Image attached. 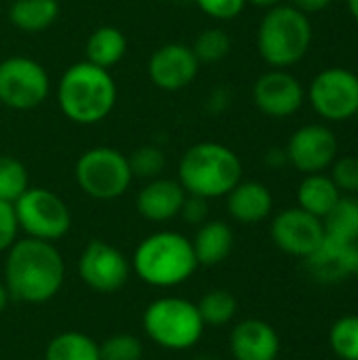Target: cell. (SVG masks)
Masks as SVG:
<instances>
[{"label": "cell", "mask_w": 358, "mask_h": 360, "mask_svg": "<svg viewBox=\"0 0 358 360\" xmlns=\"http://www.w3.org/2000/svg\"><path fill=\"white\" fill-rule=\"evenodd\" d=\"M65 278V264L53 243L17 238L4 262V287L11 300L23 304L51 302Z\"/></svg>", "instance_id": "1"}, {"label": "cell", "mask_w": 358, "mask_h": 360, "mask_svg": "<svg viewBox=\"0 0 358 360\" xmlns=\"http://www.w3.org/2000/svg\"><path fill=\"white\" fill-rule=\"evenodd\" d=\"M118 99L116 82L110 70L89 61L70 65L57 82V103L61 114L80 127L99 124L106 120Z\"/></svg>", "instance_id": "2"}, {"label": "cell", "mask_w": 358, "mask_h": 360, "mask_svg": "<svg viewBox=\"0 0 358 360\" xmlns=\"http://www.w3.org/2000/svg\"><path fill=\"white\" fill-rule=\"evenodd\" d=\"M243 179V162L238 154L217 141H200L190 146L177 165V181L186 194L200 198H222Z\"/></svg>", "instance_id": "3"}, {"label": "cell", "mask_w": 358, "mask_h": 360, "mask_svg": "<svg viewBox=\"0 0 358 360\" xmlns=\"http://www.w3.org/2000/svg\"><path fill=\"white\" fill-rule=\"evenodd\" d=\"M198 262L192 249V240H188L179 232L162 230L146 236L131 262V270L150 287L171 289L190 281L196 272Z\"/></svg>", "instance_id": "4"}, {"label": "cell", "mask_w": 358, "mask_h": 360, "mask_svg": "<svg viewBox=\"0 0 358 360\" xmlns=\"http://www.w3.org/2000/svg\"><path fill=\"white\" fill-rule=\"evenodd\" d=\"M312 21L291 4H279L266 11L257 27V53L276 70L300 63L312 44Z\"/></svg>", "instance_id": "5"}, {"label": "cell", "mask_w": 358, "mask_h": 360, "mask_svg": "<svg viewBox=\"0 0 358 360\" xmlns=\"http://www.w3.org/2000/svg\"><path fill=\"white\" fill-rule=\"evenodd\" d=\"M143 331L160 348L184 352L196 346L205 333V323L196 304L181 297L154 300L143 312Z\"/></svg>", "instance_id": "6"}, {"label": "cell", "mask_w": 358, "mask_h": 360, "mask_svg": "<svg viewBox=\"0 0 358 360\" xmlns=\"http://www.w3.org/2000/svg\"><path fill=\"white\" fill-rule=\"evenodd\" d=\"M78 188L93 200H116L133 181L129 156L110 146H97L80 154L74 167Z\"/></svg>", "instance_id": "7"}, {"label": "cell", "mask_w": 358, "mask_h": 360, "mask_svg": "<svg viewBox=\"0 0 358 360\" xmlns=\"http://www.w3.org/2000/svg\"><path fill=\"white\" fill-rule=\"evenodd\" d=\"M13 209L19 230H23L30 238L55 243L72 228L70 207L61 196L46 188H27L13 202Z\"/></svg>", "instance_id": "8"}, {"label": "cell", "mask_w": 358, "mask_h": 360, "mask_svg": "<svg viewBox=\"0 0 358 360\" xmlns=\"http://www.w3.org/2000/svg\"><path fill=\"white\" fill-rule=\"evenodd\" d=\"M51 78L42 63L13 55L0 61V103L8 110L27 112L46 101Z\"/></svg>", "instance_id": "9"}, {"label": "cell", "mask_w": 358, "mask_h": 360, "mask_svg": "<svg viewBox=\"0 0 358 360\" xmlns=\"http://www.w3.org/2000/svg\"><path fill=\"white\" fill-rule=\"evenodd\" d=\"M306 99L327 122H346L358 114V74L342 65L325 68L312 78Z\"/></svg>", "instance_id": "10"}, {"label": "cell", "mask_w": 358, "mask_h": 360, "mask_svg": "<svg viewBox=\"0 0 358 360\" xmlns=\"http://www.w3.org/2000/svg\"><path fill=\"white\" fill-rule=\"evenodd\" d=\"M78 276L97 293H116L131 276V262L114 245L91 240L78 257Z\"/></svg>", "instance_id": "11"}, {"label": "cell", "mask_w": 358, "mask_h": 360, "mask_svg": "<svg viewBox=\"0 0 358 360\" xmlns=\"http://www.w3.org/2000/svg\"><path fill=\"white\" fill-rule=\"evenodd\" d=\"M287 160L304 175L327 173L340 154L335 133L327 124H304L300 127L285 146Z\"/></svg>", "instance_id": "12"}, {"label": "cell", "mask_w": 358, "mask_h": 360, "mask_svg": "<svg viewBox=\"0 0 358 360\" xmlns=\"http://www.w3.org/2000/svg\"><path fill=\"white\" fill-rule=\"evenodd\" d=\"M270 236L283 253L306 259L323 245L325 228L323 219L310 215L300 207H291L274 215Z\"/></svg>", "instance_id": "13"}, {"label": "cell", "mask_w": 358, "mask_h": 360, "mask_svg": "<svg viewBox=\"0 0 358 360\" xmlns=\"http://www.w3.org/2000/svg\"><path fill=\"white\" fill-rule=\"evenodd\" d=\"M306 89L287 70H268L253 84L255 108L270 118H289L302 110Z\"/></svg>", "instance_id": "14"}, {"label": "cell", "mask_w": 358, "mask_h": 360, "mask_svg": "<svg viewBox=\"0 0 358 360\" xmlns=\"http://www.w3.org/2000/svg\"><path fill=\"white\" fill-rule=\"evenodd\" d=\"M200 70L192 46L184 42H167L158 46L148 59V78L160 91H181L190 86Z\"/></svg>", "instance_id": "15"}, {"label": "cell", "mask_w": 358, "mask_h": 360, "mask_svg": "<svg viewBox=\"0 0 358 360\" xmlns=\"http://www.w3.org/2000/svg\"><path fill=\"white\" fill-rule=\"evenodd\" d=\"M279 352L281 338L266 321L247 319L230 333V354L234 360H276Z\"/></svg>", "instance_id": "16"}, {"label": "cell", "mask_w": 358, "mask_h": 360, "mask_svg": "<svg viewBox=\"0 0 358 360\" xmlns=\"http://www.w3.org/2000/svg\"><path fill=\"white\" fill-rule=\"evenodd\" d=\"M186 200V190L177 179L156 177L150 179L137 194V211L152 224H165L179 217V209Z\"/></svg>", "instance_id": "17"}, {"label": "cell", "mask_w": 358, "mask_h": 360, "mask_svg": "<svg viewBox=\"0 0 358 360\" xmlns=\"http://www.w3.org/2000/svg\"><path fill=\"white\" fill-rule=\"evenodd\" d=\"M226 207L238 224H260L270 217L274 198L262 181H238L226 194Z\"/></svg>", "instance_id": "18"}, {"label": "cell", "mask_w": 358, "mask_h": 360, "mask_svg": "<svg viewBox=\"0 0 358 360\" xmlns=\"http://www.w3.org/2000/svg\"><path fill=\"white\" fill-rule=\"evenodd\" d=\"M232 247H234V232L226 221L219 219L200 224L192 240V249L198 266H207V268L226 262L232 253Z\"/></svg>", "instance_id": "19"}, {"label": "cell", "mask_w": 358, "mask_h": 360, "mask_svg": "<svg viewBox=\"0 0 358 360\" xmlns=\"http://www.w3.org/2000/svg\"><path fill=\"white\" fill-rule=\"evenodd\" d=\"M295 196H298V207L300 209H304L310 215L323 219L338 205V200L344 194L340 192V188L335 186L331 175H327V173H312V175H306L300 181Z\"/></svg>", "instance_id": "20"}, {"label": "cell", "mask_w": 358, "mask_h": 360, "mask_svg": "<svg viewBox=\"0 0 358 360\" xmlns=\"http://www.w3.org/2000/svg\"><path fill=\"white\" fill-rule=\"evenodd\" d=\"M127 49L129 42L122 30H118L116 25H99L97 30H93L84 44V61L110 70L124 59Z\"/></svg>", "instance_id": "21"}, {"label": "cell", "mask_w": 358, "mask_h": 360, "mask_svg": "<svg viewBox=\"0 0 358 360\" xmlns=\"http://www.w3.org/2000/svg\"><path fill=\"white\" fill-rule=\"evenodd\" d=\"M59 13L61 6L57 0H13L8 21L25 34H38L49 30L59 19Z\"/></svg>", "instance_id": "22"}, {"label": "cell", "mask_w": 358, "mask_h": 360, "mask_svg": "<svg viewBox=\"0 0 358 360\" xmlns=\"http://www.w3.org/2000/svg\"><path fill=\"white\" fill-rule=\"evenodd\" d=\"M325 238L331 243L348 245L358 240V198L342 196L338 205L323 217Z\"/></svg>", "instance_id": "23"}, {"label": "cell", "mask_w": 358, "mask_h": 360, "mask_svg": "<svg viewBox=\"0 0 358 360\" xmlns=\"http://www.w3.org/2000/svg\"><path fill=\"white\" fill-rule=\"evenodd\" d=\"M44 360H101L99 344L87 333L65 331L49 342Z\"/></svg>", "instance_id": "24"}, {"label": "cell", "mask_w": 358, "mask_h": 360, "mask_svg": "<svg viewBox=\"0 0 358 360\" xmlns=\"http://www.w3.org/2000/svg\"><path fill=\"white\" fill-rule=\"evenodd\" d=\"M196 308H198V314L205 325L224 327L236 316L238 302L228 289H211L198 300Z\"/></svg>", "instance_id": "25"}, {"label": "cell", "mask_w": 358, "mask_h": 360, "mask_svg": "<svg viewBox=\"0 0 358 360\" xmlns=\"http://www.w3.org/2000/svg\"><path fill=\"white\" fill-rule=\"evenodd\" d=\"M329 348L340 360H358V314H346L331 325Z\"/></svg>", "instance_id": "26"}, {"label": "cell", "mask_w": 358, "mask_h": 360, "mask_svg": "<svg viewBox=\"0 0 358 360\" xmlns=\"http://www.w3.org/2000/svg\"><path fill=\"white\" fill-rule=\"evenodd\" d=\"M30 188L25 165L15 156H0V200L15 202Z\"/></svg>", "instance_id": "27"}, {"label": "cell", "mask_w": 358, "mask_h": 360, "mask_svg": "<svg viewBox=\"0 0 358 360\" xmlns=\"http://www.w3.org/2000/svg\"><path fill=\"white\" fill-rule=\"evenodd\" d=\"M192 51L196 55V59L200 63H217L222 59H226L232 51V40L228 36L226 30L222 27H207L203 30L194 44H192Z\"/></svg>", "instance_id": "28"}, {"label": "cell", "mask_w": 358, "mask_h": 360, "mask_svg": "<svg viewBox=\"0 0 358 360\" xmlns=\"http://www.w3.org/2000/svg\"><path fill=\"white\" fill-rule=\"evenodd\" d=\"M129 165H131L133 177L156 179V177H160V173L167 167V156L160 146L146 143V146L133 150V154L129 156Z\"/></svg>", "instance_id": "29"}, {"label": "cell", "mask_w": 358, "mask_h": 360, "mask_svg": "<svg viewBox=\"0 0 358 360\" xmlns=\"http://www.w3.org/2000/svg\"><path fill=\"white\" fill-rule=\"evenodd\" d=\"M143 346L131 333H116L110 335L103 344H99V359L101 360H141Z\"/></svg>", "instance_id": "30"}, {"label": "cell", "mask_w": 358, "mask_h": 360, "mask_svg": "<svg viewBox=\"0 0 358 360\" xmlns=\"http://www.w3.org/2000/svg\"><path fill=\"white\" fill-rule=\"evenodd\" d=\"M331 179L342 194L358 192V156H338L331 165Z\"/></svg>", "instance_id": "31"}, {"label": "cell", "mask_w": 358, "mask_h": 360, "mask_svg": "<svg viewBox=\"0 0 358 360\" xmlns=\"http://www.w3.org/2000/svg\"><path fill=\"white\" fill-rule=\"evenodd\" d=\"M194 2L205 15L217 21H232L247 6V0H194Z\"/></svg>", "instance_id": "32"}, {"label": "cell", "mask_w": 358, "mask_h": 360, "mask_svg": "<svg viewBox=\"0 0 358 360\" xmlns=\"http://www.w3.org/2000/svg\"><path fill=\"white\" fill-rule=\"evenodd\" d=\"M19 226L15 217V209L11 202L0 200V253L8 251V247L17 240Z\"/></svg>", "instance_id": "33"}, {"label": "cell", "mask_w": 358, "mask_h": 360, "mask_svg": "<svg viewBox=\"0 0 358 360\" xmlns=\"http://www.w3.org/2000/svg\"><path fill=\"white\" fill-rule=\"evenodd\" d=\"M179 217L190 224V226H200L207 221L209 217V200L207 198H200V196H192V194H186V200L179 209Z\"/></svg>", "instance_id": "34"}, {"label": "cell", "mask_w": 358, "mask_h": 360, "mask_svg": "<svg viewBox=\"0 0 358 360\" xmlns=\"http://www.w3.org/2000/svg\"><path fill=\"white\" fill-rule=\"evenodd\" d=\"M340 262H342V270H344L346 278L348 276H358V240L342 247Z\"/></svg>", "instance_id": "35"}, {"label": "cell", "mask_w": 358, "mask_h": 360, "mask_svg": "<svg viewBox=\"0 0 358 360\" xmlns=\"http://www.w3.org/2000/svg\"><path fill=\"white\" fill-rule=\"evenodd\" d=\"M230 105V93H228V89H224V86H219V89H215L211 95H209V99H207V108H209V112H224L226 108Z\"/></svg>", "instance_id": "36"}, {"label": "cell", "mask_w": 358, "mask_h": 360, "mask_svg": "<svg viewBox=\"0 0 358 360\" xmlns=\"http://www.w3.org/2000/svg\"><path fill=\"white\" fill-rule=\"evenodd\" d=\"M333 0H291V6H295L298 11L306 13V15H314L325 11Z\"/></svg>", "instance_id": "37"}, {"label": "cell", "mask_w": 358, "mask_h": 360, "mask_svg": "<svg viewBox=\"0 0 358 360\" xmlns=\"http://www.w3.org/2000/svg\"><path fill=\"white\" fill-rule=\"evenodd\" d=\"M264 160H266V165L272 167V169H281V167L289 165L285 148H270V150L266 152V158H264Z\"/></svg>", "instance_id": "38"}, {"label": "cell", "mask_w": 358, "mask_h": 360, "mask_svg": "<svg viewBox=\"0 0 358 360\" xmlns=\"http://www.w3.org/2000/svg\"><path fill=\"white\" fill-rule=\"evenodd\" d=\"M285 0H247V4H253V6H257V8H272V6H279V4H283Z\"/></svg>", "instance_id": "39"}, {"label": "cell", "mask_w": 358, "mask_h": 360, "mask_svg": "<svg viewBox=\"0 0 358 360\" xmlns=\"http://www.w3.org/2000/svg\"><path fill=\"white\" fill-rule=\"evenodd\" d=\"M8 300H11V297H8V291H6V287L0 283V314L4 312V308H6V304H8Z\"/></svg>", "instance_id": "40"}, {"label": "cell", "mask_w": 358, "mask_h": 360, "mask_svg": "<svg viewBox=\"0 0 358 360\" xmlns=\"http://www.w3.org/2000/svg\"><path fill=\"white\" fill-rule=\"evenodd\" d=\"M348 2V11L354 17V21H358V0H346Z\"/></svg>", "instance_id": "41"}, {"label": "cell", "mask_w": 358, "mask_h": 360, "mask_svg": "<svg viewBox=\"0 0 358 360\" xmlns=\"http://www.w3.org/2000/svg\"><path fill=\"white\" fill-rule=\"evenodd\" d=\"M196 360H222L219 356H215V354H200Z\"/></svg>", "instance_id": "42"}, {"label": "cell", "mask_w": 358, "mask_h": 360, "mask_svg": "<svg viewBox=\"0 0 358 360\" xmlns=\"http://www.w3.org/2000/svg\"><path fill=\"white\" fill-rule=\"evenodd\" d=\"M160 2H167V0H160Z\"/></svg>", "instance_id": "43"}, {"label": "cell", "mask_w": 358, "mask_h": 360, "mask_svg": "<svg viewBox=\"0 0 358 360\" xmlns=\"http://www.w3.org/2000/svg\"><path fill=\"white\" fill-rule=\"evenodd\" d=\"M276 360H279V359H276Z\"/></svg>", "instance_id": "44"}]
</instances>
